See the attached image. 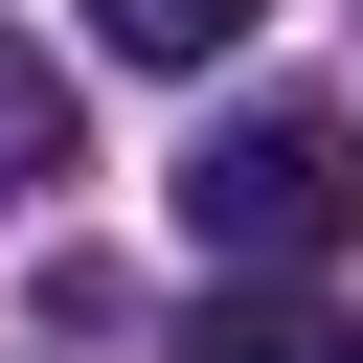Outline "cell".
I'll return each mask as SVG.
<instances>
[{
  "label": "cell",
  "instance_id": "cell-4",
  "mask_svg": "<svg viewBox=\"0 0 363 363\" xmlns=\"http://www.w3.org/2000/svg\"><path fill=\"white\" fill-rule=\"evenodd\" d=\"M272 0H91V45H136V68H204V45H250Z\"/></svg>",
  "mask_w": 363,
  "mask_h": 363
},
{
  "label": "cell",
  "instance_id": "cell-1",
  "mask_svg": "<svg viewBox=\"0 0 363 363\" xmlns=\"http://www.w3.org/2000/svg\"><path fill=\"white\" fill-rule=\"evenodd\" d=\"M363 227V136L318 113V91H250L204 159H182V250H227V272H318Z\"/></svg>",
  "mask_w": 363,
  "mask_h": 363
},
{
  "label": "cell",
  "instance_id": "cell-3",
  "mask_svg": "<svg viewBox=\"0 0 363 363\" xmlns=\"http://www.w3.org/2000/svg\"><path fill=\"white\" fill-rule=\"evenodd\" d=\"M23 182H68V68H45V45H0V204H23Z\"/></svg>",
  "mask_w": 363,
  "mask_h": 363
},
{
  "label": "cell",
  "instance_id": "cell-2",
  "mask_svg": "<svg viewBox=\"0 0 363 363\" xmlns=\"http://www.w3.org/2000/svg\"><path fill=\"white\" fill-rule=\"evenodd\" d=\"M182 363H363V318H318L295 272H227V295L182 318Z\"/></svg>",
  "mask_w": 363,
  "mask_h": 363
}]
</instances>
